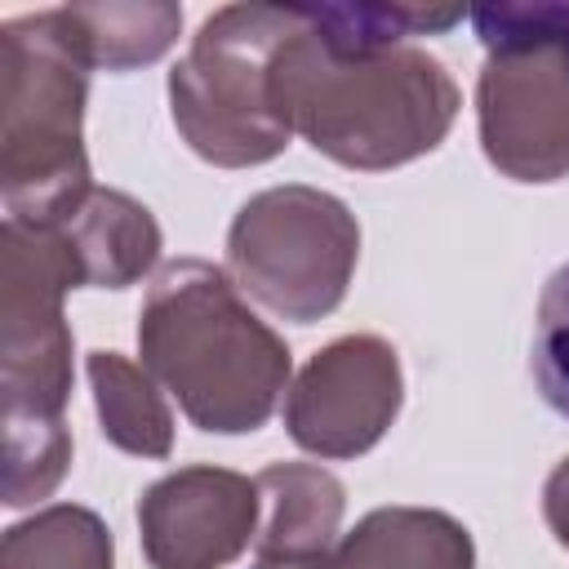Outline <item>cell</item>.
<instances>
[{"mask_svg":"<svg viewBox=\"0 0 569 569\" xmlns=\"http://www.w3.org/2000/svg\"><path fill=\"white\" fill-rule=\"evenodd\" d=\"M276 98L293 133L342 169L382 173L436 151L458 120V84L418 44L342 53L320 40L311 9L276 58Z\"/></svg>","mask_w":569,"mask_h":569,"instance_id":"cell-1","label":"cell"},{"mask_svg":"<svg viewBox=\"0 0 569 569\" xmlns=\"http://www.w3.org/2000/svg\"><path fill=\"white\" fill-rule=\"evenodd\" d=\"M138 351L191 427L218 436L258 431L293 373L284 338L204 258H173L156 271L138 311Z\"/></svg>","mask_w":569,"mask_h":569,"instance_id":"cell-2","label":"cell"},{"mask_svg":"<svg viewBox=\"0 0 569 569\" xmlns=\"http://www.w3.org/2000/svg\"><path fill=\"white\" fill-rule=\"evenodd\" d=\"M93 409L107 445L133 458H169L173 453V413L160 396V382L120 351H89L84 360Z\"/></svg>","mask_w":569,"mask_h":569,"instance_id":"cell-14","label":"cell"},{"mask_svg":"<svg viewBox=\"0 0 569 569\" xmlns=\"http://www.w3.org/2000/svg\"><path fill=\"white\" fill-rule=\"evenodd\" d=\"M84 284L62 227L4 218L0 231V391L4 431L58 427L71 400V329L62 298Z\"/></svg>","mask_w":569,"mask_h":569,"instance_id":"cell-7","label":"cell"},{"mask_svg":"<svg viewBox=\"0 0 569 569\" xmlns=\"http://www.w3.org/2000/svg\"><path fill=\"white\" fill-rule=\"evenodd\" d=\"M542 9H547V18L569 36V4H542Z\"/></svg>","mask_w":569,"mask_h":569,"instance_id":"cell-19","label":"cell"},{"mask_svg":"<svg viewBox=\"0 0 569 569\" xmlns=\"http://www.w3.org/2000/svg\"><path fill=\"white\" fill-rule=\"evenodd\" d=\"M253 480L262 493L253 560L293 565V560H311L338 542L347 489L333 471H325L316 462H271Z\"/></svg>","mask_w":569,"mask_h":569,"instance_id":"cell-11","label":"cell"},{"mask_svg":"<svg viewBox=\"0 0 569 569\" xmlns=\"http://www.w3.org/2000/svg\"><path fill=\"white\" fill-rule=\"evenodd\" d=\"M542 520L560 547H569V458H560L542 485Z\"/></svg>","mask_w":569,"mask_h":569,"instance_id":"cell-18","label":"cell"},{"mask_svg":"<svg viewBox=\"0 0 569 569\" xmlns=\"http://www.w3.org/2000/svg\"><path fill=\"white\" fill-rule=\"evenodd\" d=\"M360 262L356 213L307 182L249 196L227 227V276L271 316L311 325L342 307Z\"/></svg>","mask_w":569,"mask_h":569,"instance_id":"cell-6","label":"cell"},{"mask_svg":"<svg viewBox=\"0 0 569 569\" xmlns=\"http://www.w3.org/2000/svg\"><path fill=\"white\" fill-rule=\"evenodd\" d=\"M529 369H533L542 400L560 418H569V262L556 267L538 293Z\"/></svg>","mask_w":569,"mask_h":569,"instance_id":"cell-17","label":"cell"},{"mask_svg":"<svg viewBox=\"0 0 569 569\" xmlns=\"http://www.w3.org/2000/svg\"><path fill=\"white\" fill-rule=\"evenodd\" d=\"M311 27L320 31L325 44L342 53H365V49H396L409 36H440L471 18L467 9H436V4H307Z\"/></svg>","mask_w":569,"mask_h":569,"instance_id":"cell-16","label":"cell"},{"mask_svg":"<svg viewBox=\"0 0 569 569\" xmlns=\"http://www.w3.org/2000/svg\"><path fill=\"white\" fill-rule=\"evenodd\" d=\"M89 62L62 9L0 27V196L4 218L62 227L93 191L84 156Z\"/></svg>","mask_w":569,"mask_h":569,"instance_id":"cell-3","label":"cell"},{"mask_svg":"<svg viewBox=\"0 0 569 569\" xmlns=\"http://www.w3.org/2000/svg\"><path fill=\"white\" fill-rule=\"evenodd\" d=\"M62 22L98 71H133L164 58L182 31V4L169 0H98V4H58Z\"/></svg>","mask_w":569,"mask_h":569,"instance_id":"cell-13","label":"cell"},{"mask_svg":"<svg viewBox=\"0 0 569 569\" xmlns=\"http://www.w3.org/2000/svg\"><path fill=\"white\" fill-rule=\"evenodd\" d=\"M116 542L98 511L53 502L0 538V569H111Z\"/></svg>","mask_w":569,"mask_h":569,"instance_id":"cell-15","label":"cell"},{"mask_svg":"<svg viewBox=\"0 0 569 569\" xmlns=\"http://www.w3.org/2000/svg\"><path fill=\"white\" fill-rule=\"evenodd\" d=\"M302 27V4H222L169 71V111L182 142L218 169L276 160L293 124L276 98V58Z\"/></svg>","mask_w":569,"mask_h":569,"instance_id":"cell-4","label":"cell"},{"mask_svg":"<svg viewBox=\"0 0 569 569\" xmlns=\"http://www.w3.org/2000/svg\"><path fill=\"white\" fill-rule=\"evenodd\" d=\"M405 405L400 351L378 333H347L320 347L284 391V431L316 458H360Z\"/></svg>","mask_w":569,"mask_h":569,"instance_id":"cell-8","label":"cell"},{"mask_svg":"<svg viewBox=\"0 0 569 569\" xmlns=\"http://www.w3.org/2000/svg\"><path fill=\"white\" fill-rule=\"evenodd\" d=\"M62 231L80 253L84 284L98 289H124L142 280L160 258V227L151 209L111 187H93L89 200L62 222Z\"/></svg>","mask_w":569,"mask_h":569,"instance_id":"cell-12","label":"cell"},{"mask_svg":"<svg viewBox=\"0 0 569 569\" xmlns=\"http://www.w3.org/2000/svg\"><path fill=\"white\" fill-rule=\"evenodd\" d=\"M258 480L231 467H178L142 489L138 538L151 569H227L258 538Z\"/></svg>","mask_w":569,"mask_h":569,"instance_id":"cell-9","label":"cell"},{"mask_svg":"<svg viewBox=\"0 0 569 569\" xmlns=\"http://www.w3.org/2000/svg\"><path fill=\"white\" fill-rule=\"evenodd\" d=\"M471 27L489 49L476 80L485 160L511 182L569 173V36L542 4H485Z\"/></svg>","mask_w":569,"mask_h":569,"instance_id":"cell-5","label":"cell"},{"mask_svg":"<svg viewBox=\"0 0 569 569\" xmlns=\"http://www.w3.org/2000/svg\"><path fill=\"white\" fill-rule=\"evenodd\" d=\"M253 569H476V542L462 520L436 507H373L356 529L311 560Z\"/></svg>","mask_w":569,"mask_h":569,"instance_id":"cell-10","label":"cell"}]
</instances>
